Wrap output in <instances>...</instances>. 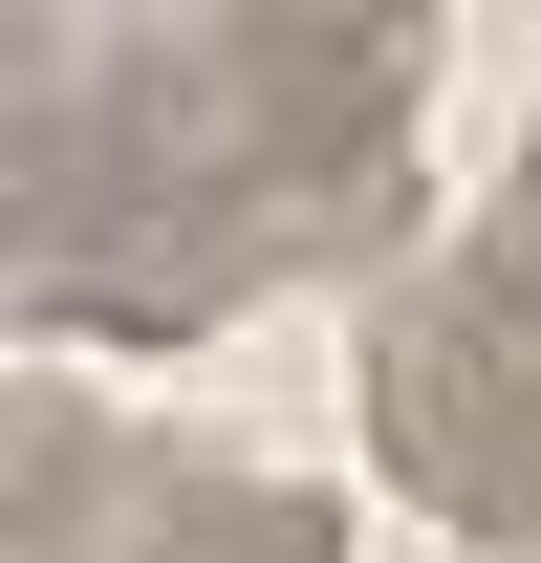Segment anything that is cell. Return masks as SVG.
<instances>
[{"label":"cell","instance_id":"7a4b0ae2","mask_svg":"<svg viewBox=\"0 0 541 563\" xmlns=\"http://www.w3.org/2000/svg\"><path fill=\"white\" fill-rule=\"evenodd\" d=\"M368 455H390L455 542H541V303L498 261H433L368 325Z\"/></svg>","mask_w":541,"mask_h":563},{"label":"cell","instance_id":"6da1fadb","mask_svg":"<svg viewBox=\"0 0 541 563\" xmlns=\"http://www.w3.org/2000/svg\"><path fill=\"white\" fill-rule=\"evenodd\" d=\"M411 44L390 0L281 22H22V303L44 325H217L303 261H368L411 217Z\"/></svg>","mask_w":541,"mask_h":563},{"label":"cell","instance_id":"3957f363","mask_svg":"<svg viewBox=\"0 0 541 563\" xmlns=\"http://www.w3.org/2000/svg\"><path fill=\"white\" fill-rule=\"evenodd\" d=\"M22 563H325V498L217 477V455H152V433H87L66 390L22 412Z\"/></svg>","mask_w":541,"mask_h":563},{"label":"cell","instance_id":"277c9868","mask_svg":"<svg viewBox=\"0 0 541 563\" xmlns=\"http://www.w3.org/2000/svg\"><path fill=\"white\" fill-rule=\"evenodd\" d=\"M476 261H498V282H520V303H541V152H520V174H498V217H476Z\"/></svg>","mask_w":541,"mask_h":563}]
</instances>
